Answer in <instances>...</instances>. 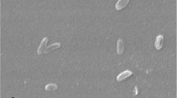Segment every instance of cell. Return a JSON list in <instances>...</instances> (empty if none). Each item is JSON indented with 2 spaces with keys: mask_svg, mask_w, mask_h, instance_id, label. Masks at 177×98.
Instances as JSON below:
<instances>
[{
  "mask_svg": "<svg viewBox=\"0 0 177 98\" xmlns=\"http://www.w3.org/2000/svg\"><path fill=\"white\" fill-rule=\"evenodd\" d=\"M163 41H164L163 34H158L156 36L155 42H154V47L156 50H161L163 48Z\"/></svg>",
  "mask_w": 177,
  "mask_h": 98,
  "instance_id": "7a4b0ae2",
  "label": "cell"
},
{
  "mask_svg": "<svg viewBox=\"0 0 177 98\" xmlns=\"http://www.w3.org/2000/svg\"><path fill=\"white\" fill-rule=\"evenodd\" d=\"M60 43L59 42H57V43H53V44L50 45V46H48L45 49V52L44 53H47L49 52H50V51H53V50H55V49H59L60 48Z\"/></svg>",
  "mask_w": 177,
  "mask_h": 98,
  "instance_id": "8992f818",
  "label": "cell"
},
{
  "mask_svg": "<svg viewBox=\"0 0 177 98\" xmlns=\"http://www.w3.org/2000/svg\"><path fill=\"white\" fill-rule=\"evenodd\" d=\"M129 4V0H119L117 3L115 4V10L116 11H120L126 7L128 4Z\"/></svg>",
  "mask_w": 177,
  "mask_h": 98,
  "instance_id": "277c9868",
  "label": "cell"
},
{
  "mask_svg": "<svg viewBox=\"0 0 177 98\" xmlns=\"http://www.w3.org/2000/svg\"><path fill=\"white\" fill-rule=\"evenodd\" d=\"M133 74V72L129 70V69H126V70H124V71H123L121 73H119L116 76V80L119 82H121L123 80H124V79H126L129 77H130L131 75Z\"/></svg>",
  "mask_w": 177,
  "mask_h": 98,
  "instance_id": "6da1fadb",
  "label": "cell"
},
{
  "mask_svg": "<svg viewBox=\"0 0 177 98\" xmlns=\"http://www.w3.org/2000/svg\"><path fill=\"white\" fill-rule=\"evenodd\" d=\"M116 52L119 55H121L124 52V40L122 38H119L116 43Z\"/></svg>",
  "mask_w": 177,
  "mask_h": 98,
  "instance_id": "5b68a950",
  "label": "cell"
},
{
  "mask_svg": "<svg viewBox=\"0 0 177 98\" xmlns=\"http://www.w3.org/2000/svg\"><path fill=\"white\" fill-rule=\"evenodd\" d=\"M57 88H58V86L57 84H55V83H49V84H47L45 86V90L46 91H55V90L57 89Z\"/></svg>",
  "mask_w": 177,
  "mask_h": 98,
  "instance_id": "52a82bcc",
  "label": "cell"
},
{
  "mask_svg": "<svg viewBox=\"0 0 177 98\" xmlns=\"http://www.w3.org/2000/svg\"><path fill=\"white\" fill-rule=\"evenodd\" d=\"M47 43H48V38L45 37L41 42V44H40V46L38 47V49H37V54L38 55H41V54L45 52V51L46 49L45 46H46Z\"/></svg>",
  "mask_w": 177,
  "mask_h": 98,
  "instance_id": "3957f363",
  "label": "cell"
},
{
  "mask_svg": "<svg viewBox=\"0 0 177 98\" xmlns=\"http://www.w3.org/2000/svg\"><path fill=\"white\" fill-rule=\"evenodd\" d=\"M138 94H139V88H138V86H135L134 88V96L136 97L138 96Z\"/></svg>",
  "mask_w": 177,
  "mask_h": 98,
  "instance_id": "ba28073f",
  "label": "cell"
}]
</instances>
